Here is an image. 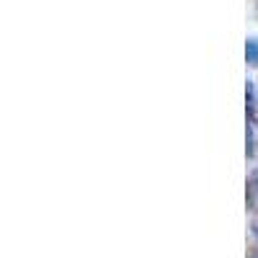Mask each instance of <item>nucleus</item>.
<instances>
[{"label": "nucleus", "mask_w": 258, "mask_h": 258, "mask_svg": "<svg viewBox=\"0 0 258 258\" xmlns=\"http://www.w3.org/2000/svg\"><path fill=\"white\" fill-rule=\"evenodd\" d=\"M245 62L250 68H258V36H250L245 41Z\"/></svg>", "instance_id": "obj_1"}, {"label": "nucleus", "mask_w": 258, "mask_h": 258, "mask_svg": "<svg viewBox=\"0 0 258 258\" xmlns=\"http://www.w3.org/2000/svg\"><path fill=\"white\" fill-rule=\"evenodd\" d=\"M245 98H248V116H250V121H255V85H253V80L245 83Z\"/></svg>", "instance_id": "obj_2"}, {"label": "nucleus", "mask_w": 258, "mask_h": 258, "mask_svg": "<svg viewBox=\"0 0 258 258\" xmlns=\"http://www.w3.org/2000/svg\"><path fill=\"white\" fill-rule=\"evenodd\" d=\"M253 155V126L248 124V158Z\"/></svg>", "instance_id": "obj_3"}, {"label": "nucleus", "mask_w": 258, "mask_h": 258, "mask_svg": "<svg viewBox=\"0 0 258 258\" xmlns=\"http://www.w3.org/2000/svg\"><path fill=\"white\" fill-rule=\"evenodd\" d=\"M253 235H255V240H258V220L253 222Z\"/></svg>", "instance_id": "obj_4"}, {"label": "nucleus", "mask_w": 258, "mask_h": 258, "mask_svg": "<svg viewBox=\"0 0 258 258\" xmlns=\"http://www.w3.org/2000/svg\"><path fill=\"white\" fill-rule=\"evenodd\" d=\"M253 258H258V255H253Z\"/></svg>", "instance_id": "obj_5"}]
</instances>
